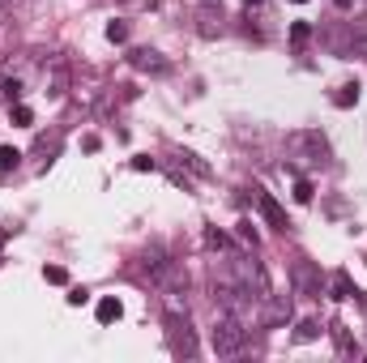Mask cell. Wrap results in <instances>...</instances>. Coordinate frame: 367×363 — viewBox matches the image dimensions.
<instances>
[{
  "label": "cell",
  "mask_w": 367,
  "mask_h": 363,
  "mask_svg": "<svg viewBox=\"0 0 367 363\" xmlns=\"http://www.w3.org/2000/svg\"><path fill=\"white\" fill-rule=\"evenodd\" d=\"M286 154H291V159H299V163L325 167L329 163V141L316 128H299V133H286Z\"/></svg>",
  "instance_id": "obj_1"
},
{
  "label": "cell",
  "mask_w": 367,
  "mask_h": 363,
  "mask_svg": "<svg viewBox=\"0 0 367 363\" xmlns=\"http://www.w3.org/2000/svg\"><path fill=\"white\" fill-rule=\"evenodd\" d=\"M243 5H260V0H243Z\"/></svg>",
  "instance_id": "obj_27"
},
{
  "label": "cell",
  "mask_w": 367,
  "mask_h": 363,
  "mask_svg": "<svg viewBox=\"0 0 367 363\" xmlns=\"http://www.w3.org/2000/svg\"><path fill=\"white\" fill-rule=\"evenodd\" d=\"M354 295H359L354 282H350L346 274H338V278H333V299H354Z\"/></svg>",
  "instance_id": "obj_9"
},
{
  "label": "cell",
  "mask_w": 367,
  "mask_h": 363,
  "mask_svg": "<svg viewBox=\"0 0 367 363\" xmlns=\"http://www.w3.org/2000/svg\"><path fill=\"white\" fill-rule=\"evenodd\" d=\"M239 235H243V239H248V244L256 248V231H252V223H239Z\"/></svg>",
  "instance_id": "obj_23"
},
{
  "label": "cell",
  "mask_w": 367,
  "mask_h": 363,
  "mask_svg": "<svg viewBox=\"0 0 367 363\" xmlns=\"http://www.w3.org/2000/svg\"><path fill=\"white\" fill-rule=\"evenodd\" d=\"M107 39H112V43H124V39H128V26H124V22H112V26H107Z\"/></svg>",
  "instance_id": "obj_19"
},
{
  "label": "cell",
  "mask_w": 367,
  "mask_h": 363,
  "mask_svg": "<svg viewBox=\"0 0 367 363\" xmlns=\"http://www.w3.org/2000/svg\"><path fill=\"white\" fill-rule=\"evenodd\" d=\"M359 299H363V312H367V295H359Z\"/></svg>",
  "instance_id": "obj_26"
},
{
  "label": "cell",
  "mask_w": 367,
  "mask_h": 363,
  "mask_svg": "<svg viewBox=\"0 0 367 363\" xmlns=\"http://www.w3.org/2000/svg\"><path fill=\"white\" fill-rule=\"evenodd\" d=\"M13 124H22V128H30V124H34V112L26 107V103H18V107H13Z\"/></svg>",
  "instance_id": "obj_14"
},
{
  "label": "cell",
  "mask_w": 367,
  "mask_h": 363,
  "mask_svg": "<svg viewBox=\"0 0 367 363\" xmlns=\"http://www.w3.org/2000/svg\"><path fill=\"white\" fill-rule=\"evenodd\" d=\"M252 192H256V210L265 214V223H269L274 231H291V223H286V214H282V205H278L265 188H252Z\"/></svg>",
  "instance_id": "obj_3"
},
{
  "label": "cell",
  "mask_w": 367,
  "mask_h": 363,
  "mask_svg": "<svg viewBox=\"0 0 367 363\" xmlns=\"http://www.w3.org/2000/svg\"><path fill=\"white\" fill-rule=\"evenodd\" d=\"M243 342H248L243 321H239L235 312H218L214 329H209V346H214V355H222V359H227V355H239Z\"/></svg>",
  "instance_id": "obj_2"
},
{
  "label": "cell",
  "mask_w": 367,
  "mask_h": 363,
  "mask_svg": "<svg viewBox=\"0 0 367 363\" xmlns=\"http://www.w3.org/2000/svg\"><path fill=\"white\" fill-rule=\"evenodd\" d=\"M295 5H303V0H295Z\"/></svg>",
  "instance_id": "obj_28"
},
{
  "label": "cell",
  "mask_w": 367,
  "mask_h": 363,
  "mask_svg": "<svg viewBox=\"0 0 367 363\" xmlns=\"http://www.w3.org/2000/svg\"><path fill=\"white\" fill-rule=\"evenodd\" d=\"M171 350H175V355H188V359L196 355V338H192V329H188V317L180 321V312L171 317Z\"/></svg>",
  "instance_id": "obj_4"
},
{
  "label": "cell",
  "mask_w": 367,
  "mask_h": 363,
  "mask_svg": "<svg viewBox=\"0 0 367 363\" xmlns=\"http://www.w3.org/2000/svg\"><path fill=\"white\" fill-rule=\"evenodd\" d=\"M316 338H321V321H299L295 342H316Z\"/></svg>",
  "instance_id": "obj_8"
},
{
  "label": "cell",
  "mask_w": 367,
  "mask_h": 363,
  "mask_svg": "<svg viewBox=\"0 0 367 363\" xmlns=\"http://www.w3.org/2000/svg\"><path fill=\"white\" fill-rule=\"evenodd\" d=\"M94 312H98V325H116V321L124 317V303H120L116 295H107V299H98Z\"/></svg>",
  "instance_id": "obj_6"
},
{
  "label": "cell",
  "mask_w": 367,
  "mask_h": 363,
  "mask_svg": "<svg viewBox=\"0 0 367 363\" xmlns=\"http://www.w3.org/2000/svg\"><path fill=\"white\" fill-rule=\"evenodd\" d=\"M307 34H312V26H307V22H295V26H291V43H295V47H303V43H307Z\"/></svg>",
  "instance_id": "obj_16"
},
{
  "label": "cell",
  "mask_w": 367,
  "mask_h": 363,
  "mask_svg": "<svg viewBox=\"0 0 367 363\" xmlns=\"http://www.w3.org/2000/svg\"><path fill=\"white\" fill-rule=\"evenodd\" d=\"M175 159H180V163H184V167H192V171H196V176H201V180H205V176H209V163H201V159H196V154H192V150H180V154H175Z\"/></svg>",
  "instance_id": "obj_7"
},
{
  "label": "cell",
  "mask_w": 367,
  "mask_h": 363,
  "mask_svg": "<svg viewBox=\"0 0 367 363\" xmlns=\"http://www.w3.org/2000/svg\"><path fill=\"white\" fill-rule=\"evenodd\" d=\"M0 90H5V98H18V94H22V81H18V77H9Z\"/></svg>",
  "instance_id": "obj_22"
},
{
  "label": "cell",
  "mask_w": 367,
  "mask_h": 363,
  "mask_svg": "<svg viewBox=\"0 0 367 363\" xmlns=\"http://www.w3.org/2000/svg\"><path fill=\"white\" fill-rule=\"evenodd\" d=\"M18 159H22V154H18L13 145H0V171H13V167H18Z\"/></svg>",
  "instance_id": "obj_12"
},
{
  "label": "cell",
  "mask_w": 367,
  "mask_h": 363,
  "mask_svg": "<svg viewBox=\"0 0 367 363\" xmlns=\"http://www.w3.org/2000/svg\"><path fill=\"white\" fill-rule=\"evenodd\" d=\"M128 60H133V69H141V73H167V60L159 56V51H149V47H137Z\"/></svg>",
  "instance_id": "obj_5"
},
{
  "label": "cell",
  "mask_w": 367,
  "mask_h": 363,
  "mask_svg": "<svg viewBox=\"0 0 367 363\" xmlns=\"http://www.w3.org/2000/svg\"><path fill=\"white\" fill-rule=\"evenodd\" d=\"M333 338H338V350H342V355H359V346L350 342V334H346L342 325H333Z\"/></svg>",
  "instance_id": "obj_11"
},
{
  "label": "cell",
  "mask_w": 367,
  "mask_h": 363,
  "mask_svg": "<svg viewBox=\"0 0 367 363\" xmlns=\"http://www.w3.org/2000/svg\"><path fill=\"white\" fill-rule=\"evenodd\" d=\"M218 30H222V26H214V9H205V13H201V34H205V39H214Z\"/></svg>",
  "instance_id": "obj_15"
},
{
  "label": "cell",
  "mask_w": 367,
  "mask_h": 363,
  "mask_svg": "<svg viewBox=\"0 0 367 363\" xmlns=\"http://www.w3.org/2000/svg\"><path fill=\"white\" fill-rule=\"evenodd\" d=\"M5 239H9V231H0V244H5Z\"/></svg>",
  "instance_id": "obj_25"
},
{
  "label": "cell",
  "mask_w": 367,
  "mask_h": 363,
  "mask_svg": "<svg viewBox=\"0 0 367 363\" xmlns=\"http://www.w3.org/2000/svg\"><path fill=\"white\" fill-rule=\"evenodd\" d=\"M295 201H299V205L312 201V180H295Z\"/></svg>",
  "instance_id": "obj_17"
},
{
  "label": "cell",
  "mask_w": 367,
  "mask_h": 363,
  "mask_svg": "<svg viewBox=\"0 0 367 363\" xmlns=\"http://www.w3.org/2000/svg\"><path fill=\"white\" fill-rule=\"evenodd\" d=\"M65 299H69V308H81V303L90 299V291H86V286H73V291H69Z\"/></svg>",
  "instance_id": "obj_20"
},
{
  "label": "cell",
  "mask_w": 367,
  "mask_h": 363,
  "mask_svg": "<svg viewBox=\"0 0 367 363\" xmlns=\"http://www.w3.org/2000/svg\"><path fill=\"white\" fill-rule=\"evenodd\" d=\"M43 278H47V282H56V286H65V282H69V274H65L60 265H47V270H43Z\"/></svg>",
  "instance_id": "obj_18"
},
{
  "label": "cell",
  "mask_w": 367,
  "mask_h": 363,
  "mask_svg": "<svg viewBox=\"0 0 367 363\" xmlns=\"http://www.w3.org/2000/svg\"><path fill=\"white\" fill-rule=\"evenodd\" d=\"M205 244H209V248H218V252H227V248H231V239H227L218 227H209V231H205Z\"/></svg>",
  "instance_id": "obj_13"
},
{
  "label": "cell",
  "mask_w": 367,
  "mask_h": 363,
  "mask_svg": "<svg viewBox=\"0 0 367 363\" xmlns=\"http://www.w3.org/2000/svg\"><path fill=\"white\" fill-rule=\"evenodd\" d=\"M350 103H359V86H354V81L342 86V90L333 94V107H350Z\"/></svg>",
  "instance_id": "obj_10"
},
{
  "label": "cell",
  "mask_w": 367,
  "mask_h": 363,
  "mask_svg": "<svg viewBox=\"0 0 367 363\" xmlns=\"http://www.w3.org/2000/svg\"><path fill=\"white\" fill-rule=\"evenodd\" d=\"M333 5H338V9H350V5H354V0H333Z\"/></svg>",
  "instance_id": "obj_24"
},
{
  "label": "cell",
  "mask_w": 367,
  "mask_h": 363,
  "mask_svg": "<svg viewBox=\"0 0 367 363\" xmlns=\"http://www.w3.org/2000/svg\"><path fill=\"white\" fill-rule=\"evenodd\" d=\"M154 167H159V163H154L149 154H141V159H133V171H154Z\"/></svg>",
  "instance_id": "obj_21"
}]
</instances>
